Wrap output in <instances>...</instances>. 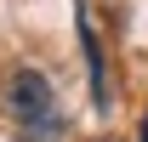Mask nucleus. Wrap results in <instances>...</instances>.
<instances>
[{
    "mask_svg": "<svg viewBox=\"0 0 148 142\" xmlns=\"http://www.w3.org/2000/svg\"><path fill=\"white\" fill-rule=\"evenodd\" d=\"M143 142H148V125H143Z\"/></svg>",
    "mask_w": 148,
    "mask_h": 142,
    "instance_id": "obj_3",
    "label": "nucleus"
},
{
    "mask_svg": "<svg viewBox=\"0 0 148 142\" xmlns=\"http://www.w3.org/2000/svg\"><path fill=\"white\" fill-rule=\"evenodd\" d=\"M80 40H86V68H91V97H97V102H108V80H103V46H97L91 23H80Z\"/></svg>",
    "mask_w": 148,
    "mask_h": 142,
    "instance_id": "obj_2",
    "label": "nucleus"
},
{
    "mask_svg": "<svg viewBox=\"0 0 148 142\" xmlns=\"http://www.w3.org/2000/svg\"><path fill=\"white\" fill-rule=\"evenodd\" d=\"M51 108H57V97H51V80H46L40 68H17L12 80H6V114H12L17 125L46 131V125L57 119Z\"/></svg>",
    "mask_w": 148,
    "mask_h": 142,
    "instance_id": "obj_1",
    "label": "nucleus"
}]
</instances>
